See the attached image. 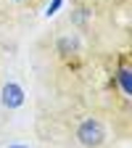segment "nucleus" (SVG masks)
<instances>
[{"label":"nucleus","mask_w":132,"mask_h":148,"mask_svg":"<svg viewBox=\"0 0 132 148\" xmlns=\"http://www.w3.org/2000/svg\"><path fill=\"white\" fill-rule=\"evenodd\" d=\"M116 79H119V85H122V90H124V95H132V71H129L127 66L119 69Z\"/></svg>","instance_id":"3"},{"label":"nucleus","mask_w":132,"mask_h":148,"mask_svg":"<svg viewBox=\"0 0 132 148\" xmlns=\"http://www.w3.org/2000/svg\"><path fill=\"white\" fill-rule=\"evenodd\" d=\"M58 8H61V0H53V3H50V8H48V16H50V13H55Z\"/></svg>","instance_id":"5"},{"label":"nucleus","mask_w":132,"mask_h":148,"mask_svg":"<svg viewBox=\"0 0 132 148\" xmlns=\"http://www.w3.org/2000/svg\"><path fill=\"white\" fill-rule=\"evenodd\" d=\"M18 148H24V145H18Z\"/></svg>","instance_id":"6"},{"label":"nucleus","mask_w":132,"mask_h":148,"mask_svg":"<svg viewBox=\"0 0 132 148\" xmlns=\"http://www.w3.org/2000/svg\"><path fill=\"white\" fill-rule=\"evenodd\" d=\"M0 101H3L5 108H18V106L24 103V90H21V85L5 82L3 85V92H0Z\"/></svg>","instance_id":"2"},{"label":"nucleus","mask_w":132,"mask_h":148,"mask_svg":"<svg viewBox=\"0 0 132 148\" xmlns=\"http://www.w3.org/2000/svg\"><path fill=\"white\" fill-rule=\"evenodd\" d=\"M74 50H77V42H74L71 37H61L58 40V53L61 56H71Z\"/></svg>","instance_id":"4"},{"label":"nucleus","mask_w":132,"mask_h":148,"mask_svg":"<svg viewBox=\"0 0 132 148\" xmlns=\"http://www.w3.org/2000/svg\"><path fill=\"white\" fill-rule=\"evenodd\" d=\"M77 140L85 148H101L106 143V127L101 119H85L77 127Z\"/></svg>","instance_id":"1"}]
</instances>
